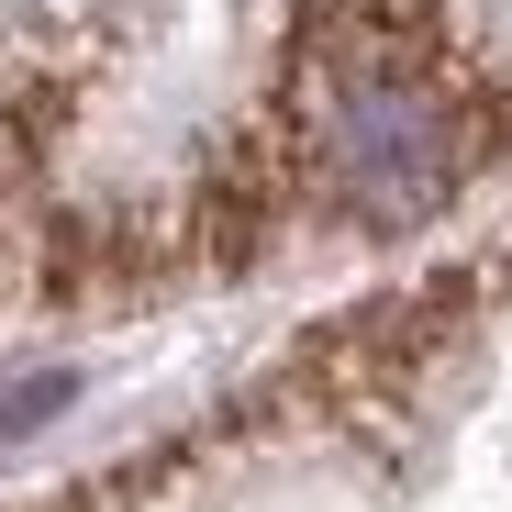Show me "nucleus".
<instances>
[{
  "label": "nucleus",
  "mask_w": 512,
  "mask_h": 512,
  "mask_svg": "<svg viewBox=\"0 0 512 512\" xmlns=\"http://www.w3.org/2000/svg\"><path fill=\"white\" fill-rule=\"evenodd\" d=\"M56 401H67V379H56V368H45V379H23V390H0V435H23V423H45Z\"/></svg>",
  "instance_id": "1"
}]
</instances>
